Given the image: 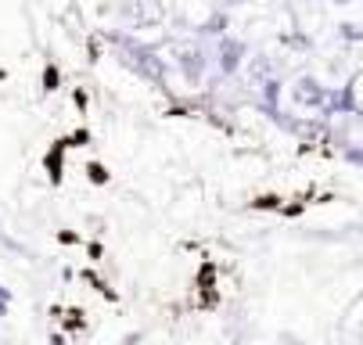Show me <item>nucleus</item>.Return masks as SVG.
Listing matches in <instances>:
<instances>
[{"label":"nucleus","mask_w":363,"mask_h":345,"mask_svg":"<svg viewBox=\"0 0 363 345\" xmlns=\"http://www.w3.org/2000/svg\"><path fill=\"white\" fill-rule=\"evenodd\" d=\"M123 51H126V65L130 69H137L144 79H155V83H162V62H159V55L155 51H147L144 43H133L130 36H112Z\"/></svg>","instance_id":"1"},{"label":"nucleus","mask_w":363,"mask_h":345,"mask_svg":"<svg viewBox=\"0 0 363 345\" xmlns=\"http://www.w3.org/2000/svg\"><path fill=\"white\" fill-rule=\"evenodd\" d=\"M291 101H295V105H302V108H324L328 90H324L313 76H302V79L291 86Z\"/></svg>","instance_id":"2"},{"label":"nucleus","mask_w":363,"mask_h":345,"mask_svg":"<svg viewBox=\"0 0 363 345\" xmlns=\"http://www.w3.org/2000/svg\"><path fill=\"white\" fill-rule=\"evenodd\" d=\"M245 55H248V47H245L241 40L223 36V40H220V72H223V76H234V72L241 69Z\"/></svg>","instance_id":"3"},{"label":"nucleus","mask_w":363,"mask_h":345,"mask_svg":"<svg viewBox=\"0 0 363 345\" xmlns=\"http://www.w3.org/2000/svg\"><path fill=\"white\" fill-rule=\"evenodd\" d=\"M177 65H180V72L191 83H198L201 72H205V51H201V47H180V51H177Z\"/></svg>","instance_id":"4"},{"label":"nucleus","mask_w":363,"mask_h":345,"mask_svg":"<svg viewBox=\"0 0 363 345\" xmlns=\"http://www.w3.org/2000/svg\"><path fill=\"white\" fill-rule=\"evenodd\" d=\"M248 83H255V86H263L270 76H274V62L267 58V55H255V58H248Z\"/></svg>","instance_id":"5"},{"label":"nucleus","mask_w":363,"mask_h":345,"mask_svg":"<svg viewBox=\"0 0 363 345\" xmlns=\"http://www.w3.org/2000/svg\"><path fill=\"white\" fill-rule=\"evenodd\" d=\"M223 29H227V15H223V11L209 15V18H205V22L198 26V33H209V36H220Z\"/></svg>","instance_id":"6"},{"label":"nucleus","mask_w":363,"mask_h":345,"mask_svg":"<svg viewBox=\"0 0 363 345\" xmlns=\"http://www.w3.org/2000/svg\"><path fill=\"white\" fill-rule=\"evenodd\" d=\"M263 97H267V105H270V115H281L277 112V97H281V83L270 76L267 83H263Z\"/></svg>","instance_id":"7"},{"label":"nucleus","mask_w":363,"mask_h":345,"mask_svg":"<svg viewBox=\"0 0 363 345\" xmlns=\"http://www.w3.org/2000/svg\"><path fill=\"white\" fill-rule=\"evenodd\" d=\"M338 33H342V40H363V26H352V22H342Z\"/></svg>","instance_id":"8"},{"label":"nucleus","mask_w":363,"mask_h":345,"mask_svg":"<svg viewBox=\"0 0 363 345\" xmlns=\"http://www.w3.org/2000/svg\"><path fill=\"white\" fill-rule=\"evenodd\" d=\"M220 4L230 11V8H241V4H248V0H220Z\"/></svg>","instance_id":"9"},{"label":"nucleus","mask_w":363,"mask_h":345,"mask_svg":"<svg viewBox=\"0 0 363 345\" xmlns=\"http://www.w3.org/2000/svg\"><path fill=\"white\" fill-rule=\"evenodd\" d=\"M331 4H352V0H331Z\"/></svg>","instance_id":"10"}]
</instances>
